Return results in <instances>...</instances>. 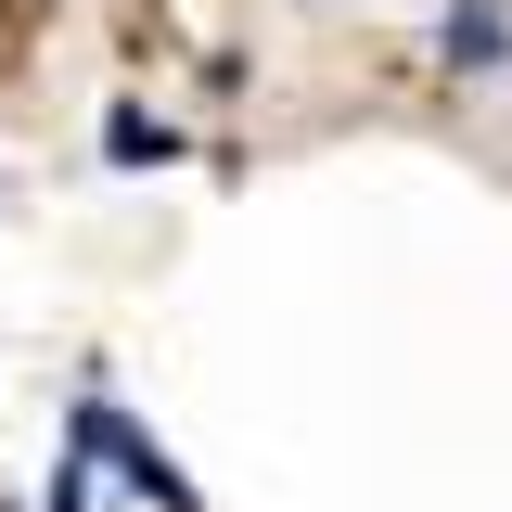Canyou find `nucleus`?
<instances>
[{"label":"nucleus","mask_w":512,"mask_h":512,"mask_svg":"<svg viewBox=\"0 0 512 512\" xmlns=\"http://www.w3.org/2000/svg\"><path fill=\"white\" fill-rule=\"evenodd\" d=\"M500 0H461V13H448V64H500Z\"/></svg>","instance_id":"obj_2"},{"label":"nucleus","mask_w":512,"mask_h":512,"mask_svg":"<svg viewBox=\"0 0 512 512\" xmlns=\"http://www.w3.org/2000/svg\"><path fill=\"white\" fill-rule=\"evenodd\" d=\"M103 154H116V167H167L180 141H167V128L141 116V103H116V116H103Z\"/></svg>","instance_id":"obj_1"}]
</instances>
